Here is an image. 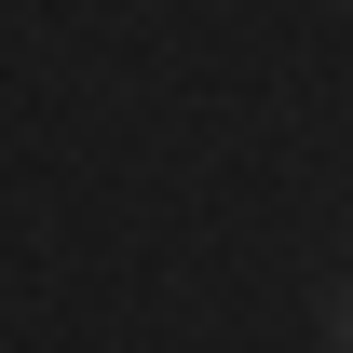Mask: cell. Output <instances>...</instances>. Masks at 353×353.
<instances>
[{"mask_svg":"<svg viewBox=\"0 0 353 353\" xmlns=\"http://www.w3.org/2000/svg\"><path fill=\"white\" fill-rule=\"evenodd\" d=\"M340 353H353V299H340Z\"/></svg>","mask_w":353,"mask_h":353,"instance_id":"1","label":"cell"}]
</instances>
